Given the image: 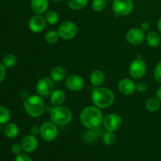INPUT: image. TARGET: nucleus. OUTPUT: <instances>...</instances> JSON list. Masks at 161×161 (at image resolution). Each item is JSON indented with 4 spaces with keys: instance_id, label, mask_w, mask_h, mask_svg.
<instances>
[{
    "instance_id": "1",
    "label": "nucleus",
    "mask_w": 161,
    "mask_h": 161,
    "mask_svg": "<svg viewBox=\"0 0 161 161\" xmlns=\"http://www.w3.org/2000/svg\"><path fill=\"white\" fill-rule=\"evenodd\" d=\"M103 113L101 108L95 105L87 106L83 108L80 115V121L87 130H97L103 122Z\"/></svg>"
},
{
    "instance_id": "2",
    "label": "nucleus",
    "mask_w": 161,
    "mask_h": 161,
    "mask_svg": "<svg viewBox=\"0 0 161 161\" xmlns=\"http://www.w3.org/2000/svg\"><path fill=\"white\" fill-rule=\"evenodd\" d=\"M91 102L99 108H107L111 106L115 101L114 93L110 89L97 86L91 93Z\"/></svg>"
},
{
    "instance_id": "3",
    "label": "nucleus",
    "mask_w": 161,
    "mask_h": 161,
    "mask_svg": "<svg viewBox=\"0 0 161 161\" xmlns=\"http://www.w3.org/2000/svg\"><path fill=\"white\" fill-rule=\"evenodd\" d=\"M24 108L31 117L39 118L43 115L46 110L45 102L39 94L28 96L24 101Z\"/></svg>"
},
{
    "instance_id": "4",
    "label": "nucleus",
    "mask_w": 161,
    "mask_h": 161,
    "mask_svg": "<svg viewBox=\"0 0 161 161\" xmlns=\"http://www.w3.org/2000/svg\"><path fill=\"white\" fill-rule=\"evenodd\" d=\"M50 119L58 126H66L72 119V113L68 107L61 105L53 106L50 112Z\"/></svg>"
},
{
    "instance_id": "5",
    "label": "nucleus",
    "mask_w": 161,
    "mask_h": 161,
    "mask_svg": "<svg viewBox=\"0 0 161 161\" xmlns=\"http://www.w3.org/2000/svg\"><path fill=\"white\" fill-rule=\"evenodd\" d=\"M41 138L47 142L54 141L58 135V125L52 121H46L40 126Z\"/></svg>"
},
{
    "instance_id": "6",
    "label": "nucleus",
    "mask_w": 161,
    "mask_h": 161,
    "mask_svg": "<svg viewBox=\"0 0 161 161\" xmlns=\"http://www.w3.org/2000/svg\"><path fill=\"white\" fill-rule=\"evenodd\" d=\"M147 72V66L146 62L142 59L140 56L137 57L129 66V74L131 78L139 80L145 76Z\"/></svg>"
},
{
    "instance_id": "7",
    "label": "nucleus",
    "mask_w": 161,
    "mask_h": 161,
    "mask_svg": "<svg viewBox=\"0 0 161 161\" xmlns=\"http://www.w3.org/2000/svg\"><path fill=\"white\" fill-rule=\"evenodd\" d=\"M36 91L41 97H50L52 92L54 91V82L50 77H42L36 83Z\"/></svg>"
},
{
    "instance_id": "8",
    "label": "nucleus",
    "mask_w": 161,
    "mask_h": 161,
    "mask_svg": "<svg viewBox=\"0 0 161 161\" xmlns=\"http://www.w3.org/2000/svg\"><path fill=\"white\" fill-rule=\"evenodd\" d=\"M58 31L61 39L64 40H70L75 37L78 31V28L73 21L66 20L59 25Z\"/></svg>"
},
{
    "instance_id": "9",
    "label": "nucleus",
    "mask_w": 161,
    "mask_h": 161,
    "mask_svg": "<svg viewBox=\"0 0 161 161\" xmlns=\"http://www.w3.org/2000/svg\"><path fill=\"white\" fill-rule=\"evenodd\" d=\"M113 10L118 16H127L133 11L132 0H113Z\"/></svg>"
},
{
    "instance_id": "10",
    "label": "nucleus",
    "mask_w": 161,
    "mask_h": 161,
    "mask_svg": "<svg viewBox=\"0 0 161 161\" xmlns=\"http://www.w3.org/2000/svg\"><path fill=\"white\" fill-rule=\"evenodd\" d=\"M123 124V119L120 116L116 113H110L103 119L102 125L107 131L115 132L119 130Z\"/></svg>"
},
{
    "instance_id": "11",
    "label": "nucleus",
    "mask_w": 161,
    "mask_h": 161,
    "mask_svg": "<svg viewBox=\"0 0 161 161\" xmlns=\"http://www.w3.org/2000/svg\"><path fill=\"white\" fill-rule=\"evenodd\" d=\"M126 39L131 45H140L146 39V34L140 28H130L126 34Z\"/></svg>"
},
{
    "instance_id": "12",
    "label": "nucleus",
    "mask_w": 161,
    "mask_h": 161,
    "mask_svg": "<svg viewBox=\"0 0 161 161\" xmlns=\"http://www.w3.org/2000/svg\"><path fill=\"white\" fill-rule=\"evenodd\" d=\"M47 24L45 17L42 14H35L28 21V28L32 32L39 33L43 31Z\"/></svg>"
},
{
    "instance_id": "13",
    "label": "nucleus",
    "mask_w": 161,
    "mask_h": 161,
    "mask_svg": "<svg viewBox=\"0 0 161 161\" xmlns=\"http://www.w3.org/2000/svg\"><path fill=\"white\" fill-rule=\"evenodd\" d=\"M84 80L79 75H70L65 79V86L72 91H80L84 86Z\"/></svg>"
},
{
    "instance_id": "14",
    "label": "nucleus",
    "mask_w": 161,
    "mask_h": 161,
    "mask_svg": "<svg viewBox=\"0 0 161 161\" xmlns=\"http://www.w3.org/2000/svg\"><path fill=\"white\" fill-rule=\"evenodd\" d=\"M20 146L22 149L25 153H32L37 149L39 146V141H38L36 136L28 135L24 137L20 141Z\"/></svg>"
},
{
    "instance_id": "15",
    "label": "nucleus",
    "mask_w": 161,
    "mask_h": 161,
    "mask_svg": "<svg viewBox=\"0 0 161 161\" xmlns=\"http://www.w3.org/2000/svg\"><path fill=\"white\" fill-rule=\"evenodd\" d=\"M118 90L124 95H130L136 91V84L130 79H122L118 83Z\"/></svg>"
},
{
    "instance_id": "16",
    "label": "nucleus",
    "mask_w": 161,
    "mask_h": 161,
    "mask_svg": "<svg viewBox=\"0 0 161 161\" xmlns=\"http://www.w3.org/2000/svg\"><path fill=\"white\" fill-rule=\"evenodd\" d=\"M49 7L48 0H31V9L35 14H42Z\"/></svg>"
},
{
    "instance_id": "17",
    "label": "nucleus",
    "mask_w": 161,
    "mask_h": 161,
    "mask_svg": "<svg viewBox=\"0 0 161 161\" xmlns=\"http://www.w3.org/2000/svg\"><path fill=\"white\" fill-rule=\"evenodd\" d=\"M66 99V94L62 90H54L50 96V100L51 105L53 106L61 105Z\"/></svg>"
},
{
    "instance_id": "18",
    "label": "nucleus",
    "mask_w": 161,
    "mask_h": 161,
    "mask_svg": "<svg viewBox=\"0 0 161 161\" xmlns=\"http://www.w3.org/2000/svg\"><path fill=\"white\" fill-rule=\"evenodd\" d=\"M3 133L6 135V137L9 138H15L19 135V127L14 123H6L3 125Z\"/></svg>"
},
{
    "instance_id": "19",
    "label": "nucleus",
    "mask_w": 161,
    "mask_h": 161,
    "mask_svg": "<svg viewBox=\"0 0 161 161\" xmlns=\"http://www.w3.org/2000/svg\"><path fill=\"white\" fill-rule=\"evenodd\" d=\"M66 70L62 66H57L52 69L50 72V78L54 83H59L66 79Z\"/></svg>"
},
{
    "instance_id": "20",
    "label": "nucleus",
    "mask_w": 161,
    "mask_h": 161,
    "mask_svg": "<svg viewBox=\"0 0 161 161\" xmlns=\"http://www.w3.org/2000/svg\"><path fill=\"white\" fill-rule=\"evenodd\" d=\"M105 80V75L102 71L95 70L91 73L90 80H91V84L94 86H100L103 84Z\"/></svg>"
},
{
    "instance_id": "21",
    "label": "nucleus",
    "mask_w": 161,
    "mask_h": 161,
    "mask_svg": "<svg viewBox=\"0 0 161 161\" xmlns=\"http://www.w3.org/2000/svg\"><path fill=\"white\" fill-rule=\"evenodd\" d=\"M146 41L148 45L151 47H157L160 44L161 39L158 33L156 31H148L146 35Z\"/></svg>"
},
{
    "instance_id": "22",
    "label": "nucleus",
    "mask_w": 161,
    "mask_h": 161,
    "mask_svg": "<svg viewBox=\"0 0 161 161\" xmlns=\"http://www.w3.org/2000/svg\"><path fill=\"white\" fill-rule=\"evenodd\" d=\"M161 102L157 97H151L146 102V109L151 113H155L160 108Z\"/></svg>"
},
{
    "instance_id": "23",
    "label": "nucleus",
    "mask_w": 161,
    "mask_h": 161,
    "mask_svg": "<svg viewBox=\"0 0 161 161\" xmlns=\"http://www.w3.org/2000/svg\"><path fill=\"white\" fill-rule=\"evenodd\" d=\"M45 17L47 23L50 25H56L58 22V20H59V15H58V14L56 11L53 10V9L47 10L46 12L45 17Z\"/></svg>"
},
{
    "instance_id": "24",
    "label": "nucleus",
    "mask_w": 161,
    "mask_h": 161,
    "mask_svg": "<svg viewBox=\"0 0 161 161\" xmlns=\"http://www.w3.org/2000/svg\"><path fill=\"white\" fill-rule=\"evenodd\" d=\"M89 0H67V4L69 8L75 10H79L87 5Z\"/></svg>"
},
{
    "instance_id": "25",
    "label": "nucleus",
    "mask_w": 161,
    "mask_h": 161,
    "mask_svg": "<svg viewBox=\"0 0 161 161\" xmlns=\"http://www.w3.org/2000/svg\"><path fill=\"white\" fill-rule=\"evenodd\" d=\"M45 41L49 44H55L61 39L58 31H49L45 34Z\"/></svg>"
},
{
    "instance_id": "26",
    "label": "nucleus",
    "mask_w": 161,
    "mask_h": 161,
    "mask_svg": "<svg viewBox=\"0 0 161 161\" xmlns=\"http://www.w3.org/2000/svg\"><path fill=\"white\" fill-rule=\"evenodd\" d=\"M97 135L96 134V131L94 130H88L84 132L83 135V139L86 144H93L97 141Z\"/></svg>"
},
{
    "instance_id": "27",
    "label": "nucleus",
    "mask_w": 161,
    "mask_h": 161,
    "mask_svg": "<svg viewBox=\"0 0 161 161\" xmlns=\"http://www.w3.org/2000/svg\"><path fill=\"white\" fill-rule=\"evenodd\" d=\"M17 57L13 53H9L6 54V56L3 58V64H4L5 67L8 68V69H12L17 64Z\"/></svg>"
},
{
    "instance_id": "28",
    "label": "nucleus",
    "mask_w": 161,
    "mask_h": 161,
    "mask_svg": "<svg viewBox=\"0 0 161 161\" xmlns=\"http://www.w3.org/2000/svg\"><path fill=\"white\" fill-rule=\"evenodd\" d=\"M10 112L6 107L0 105V124L4 125L10 119Z\"/></svg>"
},
{
    "instance_id": "29",
    "label": "nucleus",
    "mask_w": 161,
    "mask_h": 161,
    "mask_svg": "<svg viewBox=\"0 0 161 161\" xmlns=\"http://www.w3.org/2000/svg\"><path fill=\"white\" fill-rule=\"evenodd\" d=\"M116 137L114 132L106 131L102 136V141L107 146H112L116 142Z\"/></svg>"
},
{
    "instance_id": "30",
    "label": "nucleus",
    "mask_w": 161,
    "mask_h": 161,
    "mask_svg": "<svg viewBox=\"0 0 161 161\" xmlns=\"http://www.w3.org/2000/svg\"><path fill=\"white\" fill-rule=\"evenodd\" d=\"M107 0H93L92 8L96 12H102L106 7Z\"/></svg>"
},
{
    "instance_id": "31",
    "label": "nucleus",
    "mask_w": 161,
    "mask_h": 161,
    "mask_svg": "<svg viewBox=\"0 0 161 161\" xmlns=\"http://www.w3.org/2000/svg\"><path fill=\"white\" fill-rule=\"evenodd\" d=\"M153 75L155 80L159 83H161V61L157 63L153 70Z\"/></svg>"
},
{
    "instance_id": "32",
    "label": "nucleus",
    "mask_w": 161,
    "mask_h": 161,
    "mask_svg": "<svg viewBox=\"0 0 161 161\" xmlns=\"http://www.w3.org/2000/svg\"><path fill=\"white\" fill-rule=\"evenodd\" d=\"M148 90V85L146 83L143 82H139L138 84H136V91L138 93H144L147 91Z\"/></svg>"
},
{
    "instance_id": "33",
    "label": "nucleus",
    "mask_w": 161,
    "mask_h": 161,
    "mask_svg": "<svg viewBox=\"0 0 161 161\" xmlns=\"http://www.w3.org/2000/svg\"><path fill=\"white\" fill-rule=\"evenodd\" d=\"M11 151H12L13 153L14 154V155H19V154L22 153V151H23V149H22V147L21 146H20V144H14L12 146V147H11Z\"/></svg>"
},
{
    "instance_id": "34",
    "label": "nucleus",
    "mask_w": 161,
    "mask_h": 161,
    "mask_svg": "<svg viewBox=\"0 0 161 161\" xmlns=\"http://www.w3.org/2000/svg\"><path fill=\"white\" fill-rule=\"evenodd\" d=\"M15 161H32L31 157L28 156L27 154L20 153L19 155L16 156Z\"/></svg>"
},
{
    "instance_id": "35",
    "label": "nucleus",
    "mask_w": 161,
    "mask_h": 161,
    "mask_svg": "<svg viewBox=\"0 0 161 161\" xmlns=\"http://www.w3.org/2000/svg\"><path fill=\"white\" fill-rule=\"evenodd\" d=\"M6 75V68L3 63H0V83L4 80Z\"/></svg>"
},
{
    "instance_id": "36",
    "label": "nucleus",
    "mask_w": 161,
    "mask_h": 161,
    "mask_svg": "<svg viewBox=\"0 0 161 161\" xmlns=\"http://www.w3.org/2000/svg\"><path fill=\"white\" fill-rule=\"evenodd\" d=\"M39 134H40V127L37 125H34L31 127V129H30V135L37 136Z\"/></svg>"
},
{
    "instance_id": "37",
    "label": "nucleus",
    "mask_w": 161,
    "mask_h": 161,
    "mask_svg": "<svg viewBox=\"0 0 161 161\" xmlns=\"http://www.w3.org/2000/svg\"><path fill=\"white\" fill-rule=\"evenodd\" d=\"M140 28L144 31H149V29H150V24H149L148 21L142 22Z\"/></svg>"
},
{
    "instance_id": "38",
    "label": "nucleus",
    "mask_w": 161,
    "mask_h": 161,
    "mask_svg": "<svg viewBox=\"0 0 161 161\" xmlns=\"http://www.w3.org/2000/svg\"><path fill=\"white\" fill-rule=\"evenodd\" d=\"M156 97L159 99V101L161 102V86L157 89V93H156Z\"/></svg>"
},
{
    "instance_id": "39",
    "label": "nucleus",
    "mask_w": 161,
    "mask_h": 161,
    "mask_svg": "<svg viewBox=\"0 0 161 161\" xmlns=\"http://www.w3.org/2000/svg\"><path fill=\"white\" fill-rule=\"evenodd\" d=\"M157 28H158V30L161 32V17L159 19L158 22H157Z\"/></svg>"
},
{
    "instance_id": "40",
    "label": "nucleus",
    "mask_w": 161,
    "mask_h": 161,
    "mask_svg": "<svg viewBox=\"0 0 161 161\" xmlns=\"http://www.w3.org/2000/svg\"><path fill=\"white\" fill-rule=\"evenodd\" d=\"M3 130V127H2V124H0V133H1Z\"/></svg>"
},
{
    "instance_id": "41",
    "label": "nucleus",
    "mask_w": 161,
    "mask_h": 161,
    "mask_svg": "<svg viewBox=\"0 0 161 161\" xmlns=\"http://www.w3.org/2000/svg\"><path fill=\"white\" fill-rule=\"evenodd\" d=\"M53 2H60V1H62V0H51Z\"/></svg>"
},
{
    "instance_id": "42",
    "label": "nucleus",
    "mask_w": 161,
    "mask_h": 161,
    "mask_svg": "<svg viewBox=\"0 0 161 161\" xmlns=\"http://www.w3.org/2000/svg\"><path fill=\"white\" fill-rule=\"evenodd\" d=\"M108 1H112V0H108Z\"/></svg>"
}]
</instances>
